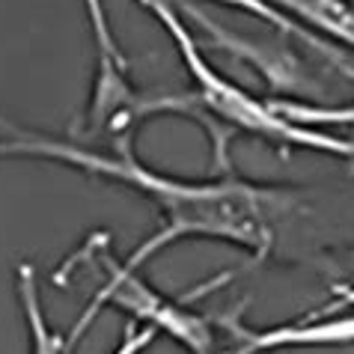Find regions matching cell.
<instances>
[{
	"mask_svg": "<svg viewBox=\"0 0 354 354\" xmlns=\"http://www.w3.org/2000/svg\"><path fill=\"white\" fill-rule=\"evenodd\" d=\"M84 9H86V21H90V33H93V45H95V60H111V63L129 66L122 57L120 42H116V36L111 30L104 3L102 0H84Z\"/></svg>",
	"mask_w": 354,
	"mask_h": 354,
	"instance_id": "cell-9",
	"label": "cell"
},
{
	"mask_svg": "<svg viewBox=\"0 0 354 354\" xmlns=\"http://www.w3.org/2000/svg\"><path fill=\"white\" fill-rule=\"evenodd\" d=\"M223 328L235 342L232 354H265L277 348H322V346H351L354 342V313L322 322H289L274 328H250L239 316H226Z\"/></svg>",
	"mask_w": 354,
	"mask_h": 354,
	"instance_id": "cell-4",
	"label": "cell"
},
{
	"mask_svg": "<svg viewBox=\"0 0 354 354\" xmlns=\"http://www.w3.org/2000/svg\"><path fill=\"white\" fill-rule=\"evenodd\" d=\"M15 292H18V304H21L27 330H30V351L33 354H72V348H75L72 339L57 333L45 319L36 268L30 262H21L15 268Z\"/></svg>",
	"mask_w": 354,
	"mask_h": 354,
	"instance_id": "cell-7",
	"label": "cell"
},
{
	"mask_svg": "<svg viewBox=\"0 0 354 354\" xmlns=\"http://www.w3.org/2000/svg\"><path fill=\"white\" fill-rule=\"evenodd\" d=\"M77 253H81V257H90V259H98V265L104 268V286H98L93 301L86 304L84 316L77 319L72 333H68L72 346H77V339L84 337V330L90 328V322L104 307H116V310L129 313L134 322L149 324V328L164 333V337H170L173 342H179L185 351L214 354L212 322L205 316H200V313H194L188 304L167 298L164 292H158L143 277L140 268H131L125 259H116L113 250H111L107 232H93Z\"/></svg>",
	"mask_w": 354,
	"mask_h": 354,
	"instance_id": "cell-3",
	"label": "cell"
},
{
	"mask_svg": "<svg viewBox=\"0 0 354 354\" xmlns=\"http://www.w3.org/2000/svg\"><path fill=\"white\" fill-rule=\"evenodd\" d=\"M188 21L200 24L203 30L214 39V45L223 48V51H230L235 57H241V60L259 66V72L268 77L271 90H298V86H304L301 63L295 60L292 54L274 57V54H268V48H259L253 39H241V36L230 33L226 27H221L218 21H212L209 15L200 12V9H194V6H188Z\"/></svg>",
	"mask_w": 354,
	"mask_h": 354,
	"instance_id": "cell-5",
	"label": "cell"
},
{
	"mask_svg": "<svg viewBox=\"0 0 354 354\" xmlns=\"http://www.w3.org/2000/svg\"><path fill=\"white\" fill-rule=\"evenodd\" d=\"M0 158L57 161L143 194L161 212L164 226L125 257L131 268H140L158 250L185 239L226 241L248 250L253 262H265L277 241L280 218L298 203L295 191L280 185H259L235 173H218L214 179H179L146 167L134 149L95 152L60 137L18 129L0 137Z\"/></svg>",
	"mask_w": 354,
	"mask_h": 354,
	"instance_id": "cell-1",
	"label": "cell"
},
{
	"mask_svg": "<svg viewBox=\"0 0 354 354\" xmlns=\"http://www.w3.org/2000/svg\"><path fill=\"white\" fill-rule=\"evenodd\" d=\"M137 3L143 9H149V12L158 18V24L167 30V36L173 39L176 51H179L182 63L194 81L196 98H200L203 107L221 125H226V129H232V131L253 134L265 143L277 146V149H307V152L354 161V143L351 140L328 134L322 129H310V125L292 122L274 111L268 98L250 95L235 81L223 77L218 68L205 60V54H203V48L196 45L191 27L185 24V15L170 3V0H137Z\"/></svg>",
	"mask_w": 354,
	"mask_h": 354,
	"instance_id": "cell-2",
	"label": "cell"
},
{
	"mask_svg": "<svg viewBox=\"0 0 354 354\" xmlns=\"http://www.w3.org/2000/svg\"><path fill=\"white\" fill-rule=\"evenodd\" d=\"M209 3H221V6H230V9H241V12H248V15H253V18H259L262 24L274 27L277 33H283V36H295V39H301L304 45H313V48H316V51L324 57V60H330L333 66H339L342 72H346L351 81H354V63L339 51V48H330V42H324L322 36L310 33L307 27H301L298 21H295V18H289L286 12H283L280 6H274L271 0H209Z\"/></svg>",
	"mask_w": 354,
	"mask_h": 354,
	"instance_id": "cell-8",
	"label": "cell"
},
{
	"mask_svg": "<svg viewBox=\"0 0 354 354\" xmlns=\"http://www.w3.org/2000/svg\"><path fill=\"white\" fill-rule=\"evenodd\" d=\"M155 339H158V330H155V328H149V324H143V328H140V324H131V328L125 330V337H122L120 346H116L113 354H143Z\"/></svg>",
	"mask_w": 354,
	"mask_h": 354,
	"instance_id": "cell-10",
	"label": "cell"
},
{
	"mask_svg": "<svg viewBox=\"0 0 354 354\" xmlns=\"http://www.w3.org/2000/svg\"><path fill=\"white\" fill-rule=\"evenodd\" d=\"M289 18L324 42H337L354 51V0H271Z\"/></svg>",
	"mask_w": 354,
	"mask_h": 354,
	"instance_id": "cell-6",
	"label": "cell"
}]
</instances>
